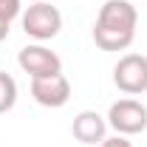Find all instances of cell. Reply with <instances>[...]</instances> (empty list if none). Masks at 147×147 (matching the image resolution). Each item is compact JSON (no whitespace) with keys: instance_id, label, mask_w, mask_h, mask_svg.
Instances as JSON below:
<instances>
[{"instance_id":"ba28073f","label":"cell","mask_w":147,"mask_h":147,"mask_svg":"<svg viewBox=\"0 0 147 147\" xmlns=\"http://www.w3.org/2000/svg\"><path fill=\"white\" fill-rule=\"evenodd\" d=\"M14 105H17V82L11 74L0 71V113H9Z\"/></svg>"},{"instance_id":"30bf717a","label":"cell","mask_w":147,"mask_h":147,"mask_svg":"<svg viewBox=\"0 0 147 147\" xmlns=\"http://www.w3.org/2000/svg\"><path fill=\"white\" fill-rule=\"evenodd\" d=\"M99 147H133V142H130L127 136H119L116 133V136H105Z\"/></svg>"},{"instance_id":"7c38bea8","label":"cell","mask_w":147,"mask_h":147,"mask_svg":"<svg viewBox=\"0 0 147 147\" xmlns=\"http://www.w3.org/2000/svg\"><path fill=\"white\" fill-rule=\"evenodd\" d=\"M34 3H37V0H34Z\"/></svg>"},{"instance_id":"9c48e42d","label":"cell","mask_w":147,"mask_h":147,"mask_svg":"<svg viewBox=\"0 0 147 147\" xmlns=\"http://www.w3.org/2000/svg\"><path fill=\"white\" fill-rule=\"evenodd\" d=\"M23 14V6H20V0H0V20H11L20 17Z\"/></svg>"},{"instance_id":"7a4b0ae2","label":"cell","mask_w":147,"mask_h":147,"mask_svg":"<svg viewBox=\"0 0 147 147\" xmlns=\"http://www.w3.org/2000/svg\"><path fill=\"white\" fill-rule=\"evenodd\" d=\"M20 26H23L26 37H31L34 42H45L62 31V14L48 0H37L20 14Z\"/></svg>"},{"instance_id":"52a82bcc","label":"cell","mask_w":147,"mask_h":147,"mask_svg":"<svg viewBox=\"0 0 147 147\" xmlns=\"http://www.w3.org/2000/svg\"><path fill=\"white\" fill-rule=\"evenodd\" d=\"M71 133L82 144H102V139L108 133V119L102 113H96V110H82V113L74 116Z\"/></svg>"},{"instance_id":"5b68a950","label":"cell","mask_w":147,"mask_h":147,"mask_svg":"<svg viewBox=\"0 0 147 147\" xmlns=\"http://www.w3.org/2000/svg\"><path fill=\"white\" fill-rule=\"evenodd\" d=\"M113 85L127 96H139L147 91V57L125 54L113 65Z\"/></svg>"},{"instance_id":"8992f818","label":"cell","mask_w":147,"mask_h":147,"mask_svg":"<svg viewBox=\"0 0 147 147\" xmlns=\"http://www.w3.org/2000/svg\"><path fill=\"white\" fill-rule=\"evenodd\" d=\"M31 99L42 108H62L71 99V82L62 74L45 76V79H31Z\"/></svg>"},{"instance_id":"6da1fadb","label":"cell","mask_w":147,"mask_h":147,"mask_svg":"<svg viewBox=\"0 0 147 147\" xmlns=\"http://www.w3.org/2000/svg\"><path fill=\"white\" fill-rule=\"evenodd\" d=\"M136 26L139 9L133 6V0H105L91 37L102 51H127L136 40Z\"/></svg>"},{"instance_id":"8fae6325","label":"cell","mask_w":147,"mask_h":147,"mask_svg":"<svg viewBox=\"0 0 147 147\" xmlns=\"http://www.w3.org/2000/svg\"><path fill=\"white\" fill-rule=\"evenodd\" d=\"M9 31H11V23H9V20H0V42L9 37Z\"/></svg>"},{"instance_id":"3957f363","label":"cell","mask_w":147,"mask_h":147,"mask_svg":"<svg viewBox=\"0 0 147 147\" xmlns=\"http://www.w3.org/2000/svg\"><path fill=\"white\" fill-rule=\"evenodd\" d=\"M17 65L23 74H28L31 79H45V76H57L62 74V59L57 51H51L42 42H28L17 51Z\"/></svg>"},{"instance_id":"277c9868","label":"cell","mask_w":147,"mask_h":147,"mask_svg":"<svg viewBox=\"0 0 147 147\" xmlns=\"http://www.w3.org/2000/svg\"><path fill=\"white\" fill-rule=\"evenodd\" d=\"M108 127H113L119 136H136L147 130V108L139 99H119L108 108Z\"/></svg>"}]
</instances>
